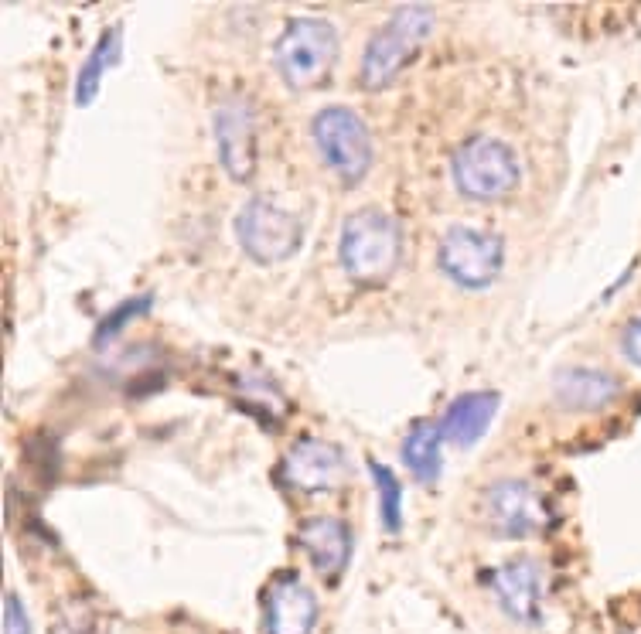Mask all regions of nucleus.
<instances>
[{
	"instance_id": "obj_1",
	"label": "nucleus",
	"mask_w": 641,
	"mask_h": 634,
	"mask_svg": "<svg viewBox=\"0 0 641 634\" xmlns=\"http://www.w3.org/2000/svg\"><path fill=\"white\" fill-rule=\"evenodd\" d=\"M341 266L359 283H382L399 266V225L382 208H359L341 225Z\"/></svg>"
},
{
	"instance_id": "obj_2",
	"label": "nucleus",
	"mask_w": 641,
	"mask_h": 634,
	"mask_svg": "<svg viewBox=\"0 0 641 634\" xmlns=\"http://www.w3.org/2000/svg\"><path fill=\"white\" fill-rule=\"evenodd\" d=\"M434 31V11L420 4L399 7L382 28L372 35L362 55V82L369 89H382L403 72V65L416 55V48Z\"/></svg>"
},
{
	"instance_id": "obj_3",
	"label": "nucleus",
	"mask_w": 641,
	"mask_h": 634,
	"mask_svg": "<svg viewBox=\"0 0 641 634\" xmlns=\"http://www.w3.org/2000/svg\"><path fill=\"white\" fill-rule=\"evenodd\" d=\"M338 58V35L324 18H294L277 38V62L280 79L290 89H311L321 79H328L331 65Z\"/></svg>"
},
{
	"instance_id": "obj_4",
	"label": "nucleus",
	"mask_w": 641,
	"mask_h": 634,
	"mask_svg": "<svg viewBox=\"0 0 641 634\" xmlns=\"http://www.w3.org/2000/svg\"><path fill=\"white\" fill-rule=\"evenodd\" d=\"M239 246L253 256L256 263H283L301 249L304 225L294 212L280 208L270 198H253L243 205L236 219Z\"/></svg>"
},
{
	"instance_id": "obj_5",
	"label": "nucleus",
	"mask_w": 641,
	"mask_h": 634,
	"mask_svg": "<svg viewBox=\"0 0 641 634\" xmlns=\"http://www.w3.org/2000/svg\"><path fill=\"white\" fill-rule=\"evenodd\" d=\"M314 144L331 171L345 178L348 185L365 178L372 164V137L348 106H328L314 116Z\"/></svg>"
},
{
	"instance_id": "obj_6",
	"label": "nucleus",
	"mask_w": 641,
	"mask_h": 634,
	"mask_svg": "<svg viewBox=\"0 0 641 634\" xmlns=\"http://www.w3.org/2000/svg\"><path fill=\"white\" fill-rule=\"evenodd\" d=\"M454 181L468 198L491 202L519 185V161L512 147L491 137H474L454 154Z\"/></svg>"
},
{
	"instance_id": "obj_7",
	"label": "nucleus",
	"mask_w": 641,
	"mask_h": 634,
	"mask_svg": "<svg viewBox=\"0 0 641 634\" xmlns=\"http://www.w3.org/2000/svg\"><path fill=\"white\" fill-rule=\"evenodd\" d=\"M505 260V246L495 232L451 229L440 239V270L468 290H485L498 277Z\"/></svg>"
},
{
	"instance_id": "obj_8",
	"label": "nucleus",
	"mask_w": 641,
	"mask_h": 634,
	"mask_svg": "<svg viewBox=\"0 0 641 634\" xmlns=\"http://www.w3.org/2000/svg\"><path fill=\"white\" fill-rule=\"evenodd\" d=\"M481 512H485L488 529L502 539L536 536L549 522L546 502L536 495V488H532L529 481H519V478L495 481V485L485 491V498H481Z\"/></svg>"
},
{
	"instance_id": "obj_9",
	"label": "nucleus",
	"mask_w": 641,
	"mask_h": 634,
	"mask_svg": "<svg viewBox=\"0 0 641 634\" xmlns=\"http://www.w3.org/2000/svg\"><path fill=\"white\" fill-rule=\"evenodd\" d=\"M215 147L232 181H249L256 171V113L246 99H229L215 113Z\"/></svg>"
},
{
	"instance_id": "obj_10",
	"label": "nucleus",
	"mask_w": 641,
	"mask_h": 634,
	"mask_svg": "<svg viewBox=\"0 0 641 634\" xmlns=\"http://www.w3.org/2000/svg\"><path fill=\"white\" fill-rule=\"evenodd\" d=\"M488 583L495 590L498 604L505 607V614L519 624H539V614H543V570H539L536 560L529 556H519V560L498 566V570L488 573Z\"/></svg>"
},
{
	"instance_id": "obj_11",
	"label": "nucleus",
	"mask_w": 641,
	"mask_h": 634,
	"mask_svg": "<svg viewBox=\"0 0 641 634\" xmlns=\"http://www.w3.org/2000/svg\"><path fill=\"white\" fill-rule=\"evenodd\" d=\"M280 474L297 491H328L345 474V454L318 437H304L287 450L280 464Z\"/></svg>"
},
{
	"instance_id": "obj_12",
	"label": "nucleus",
	"mask_w": 641,
	"mask_h": 634,
	"mask_svg": "<svg viewBox=\"0 0 641 634\" xmlns=\"http://www.w3.org/2000/svg\"><path fill=\"white\" fill-rule=\"evenodd\" d=\"M266 634H311L318 624V600L294 573H280L263 600Z\"/></svg>"
},
{
	"instance_id": "obj_13",
	"label": "nucleus",
	"mask_w": 641,
	"mask_h": 634,
	"mask_svg": "<svg viewBox=\"0 0 641 634\" xmlns=\"http://www.w3.org/2000/svg\"><path fill=\"white\" fill-rule=\"evenodd\" d=\"M297 542L307 556H311L314 570L324 573L328 580L341 577L352 556V532L335 515H311L297 525Z\"/></svg>"
},
{
	"instance_id": "obj_14",
	"label": "nucleus",
	"mask_w": 641,
	"mask_h": 634,
	"mask_svg": "<svg viewBox=\"0 0 641 634\" xmlns=\"http://www.w3.org/2000/svg\"><path fill=\"white\" fill-rule=\"evenodd\" d=\"M553 396L566 410H604L607 403L621 396V382L604 369L573 365L553 379Z\"/></svg>"
},
{
	"instance_id": "obj_15",
	"label": "nucleus",
	"mask_w": 641,
	"mask_h": 634,
	"mask_svg": "<svg viewBox=\"0 0 641 634\" xmlns=\"http://www.w3.org/2000/svg\"><path fill=\"white\" fill-rule=\"evenodd\" d=\"M498 410V392H464L447 406L444 420H440V433L444 440H451L457 447H471L485 437L491 416Z\"/></svg>"
},
{
	"instance_id": "obj_16",
	"label": "nucleus",
	"mask_w": 641,
	"mask_h": 634,
	"mask_svg": "<svg viewBox=\"0 0 641 634\" xmlns=\"http://www.w3.org/2000/svg\"><path fill=\"white\" fill-rule=\"evenodd\" d=\"M440 437H444L440 423L420 420L403 440V461L413 471V478L423 481V485L440 478Z\"/></svg>"
},
{
	"instance_id": "obj_17",
	"label": "nucleus",
	"mask_w": 641,
	"mask_h": 634,
	"mask_svg": "<svg viewBox=\"0 0 641 634\" xmlns=\"http://www.w3.org/2000/svg\"><path fill=\"white\" fill-rule=\"evenodd\" d=\"M120 58V24L106 31L99 38V45L93 48V55L86 58V65L79 69V79H76V103L79 106H89L99 93V82H103L106 69Z\"/></svg>"
},
{
	"instance_id": "obj_18",
	"label": "nucleus",
	"mask_w": 641,
	"mask_h": 634,
	"mask_svg": "<svg viewBox=\"0 0 641 634\" xmlns=\"http://www.w3.org/2000/svg\"><path fill=\"white\" fill-rule=\"evenodd\" d=\"M369 471H372V481H376V491H379V505H382V522H386L389 532H399V522H403V485L393 478L386 464L379 461H369Z\"/></svg>"
},
{
	"instance_id": "obj_19",
	"label": "nucleus",
	"mask_w": 641,
	"mask_h": 634,
	"mask_svg": "<svg viewBox=\"0 0 641 634\" xmlns=\"http://www.w3.org/2000/svg\"><path fill=\"white\" fill-rule=\"evenodd\" d=\"M147 307H151V294H144V297H137V300H127V304H120L110 317H106L103 324H99V335H96V338H103V335H113V331H120L123 324L130 321V317H137L140 311H147Z\"/></svg>"
},
{
	"instance_id": "obj_20",
	"label": "nucleus",
	"mask_w": 641,
	"mask_h": 634,
	"mask_svg": "<svg viewBox=\"0 0 641 634\" xmlns=\"http://www.w3.org/2000/svg\"><path fill=\"white\" fill-rule=\"evenodd\" d=\"M4 634H31L28 611H24L21 597L14 594V590L4 594Z\"/></svg>"
},
{
	"instance_id": "obj_21",
	"label": "nucleus",
	"mask_w": 641,
	"mask_h": 634,
	"mask_svg": "<svg viewBox=\"0 0 641 634\" xmlns=\"http://www.w3.org/2000/svg\"><path fill=\"white\" fill-rule=\"evenodd\" d=\"M624 352L635 365H641V321H631L628 328H624Z\"/></svg>"
}]
</instances>
